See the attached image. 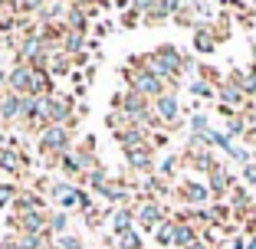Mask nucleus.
Instances as JSON below:
<instances>
[{"label": "nucleus", "mask_w": 256, "mask_h": 249, "mask_svg": "<svg viewBox=\"0 0 256 249\" xmlns=\"http://www.w3.org/2000/svg\"><path fill=\"white\" fill-rule=\"evenodd\" d=\"M7 92L14 95H56L53 92V76L40 66H26V62H14V69L7 72Z\"/></svg>", "instance_id": "f257e3e1"}, {"label": "nucleus", "mask_w": 256, "mask_h": 249, "mask_svg": "<svg viewBox=\"0 0 256 249\" xmlns=\"http://www.w3.org/2000/svg\"><path fill=\"white\" fill-rule=\"evenodd\" d=\"M122 76H125L128 89H132V92H138V95H144L148 102H154V98H161V95L168 92V85L161 82L158 76H151L148 69H142V66H138V59H135V56H132V59H128V66L122 69Z\"/></svg>", "instance_id": "f03ea898"}, {"label": "nucleus", "mask_w": 256, "mask_h": 249, "mask_svg": "<svg viewBox=\"0 0 256 249\" xmlns=\"http://www.w3.org/2000/svg\"><path fill=\"white\" fill-rule=\"evenodd\" d=\"M36 151L50 161H60L66 151H72V128H62V125H50L36 135Z\"/></svg>", "instance_id": "7ed1b4c3"}, {"label": "nucleus", "mask_w": 256, "mask_h": 249, "mask_svg": "<svg viewBox=\"0 0 256 249\" xmlns=\"http://www.w3.org/2000/svg\"><path fill=\"white\" fill-rule=\"evenodd\" d=\"M174 197H178L184 207H190V210H200V207H207L214 200L207 181H194V177H184V181L174 187Z\"/></svg>", "instance_id": "20e7f679"}, {"label": "nucleus", "mask_w": 256, "mask_h": 249, "mask_svg": "<svg viewBox=\"0 0 256 249\" xmlns=\"http://www.w3.org/2000/svg\"><path fill=\"white\" fill-rule=\"evenodd\" d=\"M164 220H168L164 204L148 200V197H138V204H135V227L142 230V233H154Z\"/></svg>", "instance_id": "39448f33"}, {"label": "nucleus", "mask_w": 256, "mask_h": 249, "mask_svg": "<svg viewBox=\"0 0 256 249\" xmlns=\"http://www.w3.org/2000/svg\"><path fill=\"white\" fill-rule=\"evenodd\" d=\"M50 197H53V204L60 207V210H79V207H82V197H86V190L82 187H76L72 181H66V177H62V181H53L50 184Z\"/></svg>", "instance_id": "423d86ee"}, {"label": "nucleus", "mask_w": 256, "mask_h": 249, "mask_svg": "<svg viewBox=\"0 0 256 249\" xmlns=\"http://www.w3.org/2000/svg\"><path fill=\"white\" fill-rule=\"evenodd\" d=\"M151 108H154V115H158L161 128H178V125H181V102H178V92L168 89L161 98L151 102Z\"/></svg>", "instance_id": "0eeeda50"}, {"label": "nucleus", "mask_w": 256, "mask_h": 249, "mask_svg": "<svg viewBox=\"0 0 256 249\" xmlns=\"http://www.w3.org/2000/svg\"><path fill=\"white\" fill-rule=\"evenodd\" d=\"M46 125H62V128H72L76 125V105L69 95H53L50 98V108H46Z\"/></svg>", "instance_id": "6e6552de"}, {"label": "nucleus", "mask_w": 256, "mask_h": 249, "mask_svg": "<svg viewBox=\"0 0 256 249\" xmlns=\"http://www.w3.org/2000/svg\"><path fill=\"white\" fill-rule=\"evenodd\" d=\"M204 181H207V187H210V194H214V200H217V204H224L226 197H230V190L236 187L234 174L226 171V164H220V161L210 167V174H207Z\"/></svg>", "instance_id": "1a4fd4ad"}, {"label": "nucleus", "mask_w": 256, "mask_h": 249, "mask_svg": "<svg viewBox=\"0 0 256 249\" xmlns=\"http://www.w3.org/2000/svg\"><path fill=\"white\" fill-rule=\"evenodd\" d=\"M26 167H30V158L16 151L14 141H0V174H10V177H16V174H23Z\"/></svg>", "instance_id": "9d476101"}, {"label": "nucleus", "mask_w": 256, "mask_h": 249, "mask_svg": "<svg viewBox=\"0 0 256 249\" xmlns=\"http://www.w3.org/2000/svg\"><path fill=\"white\" fill-rule=\"evenodd\" d=\"M217 102H220V105H226L230 112H243V108L250 105L246 92H243V89H240V85H236V82H234L230 76H226L224 82L217 85Z\"/></svg>", "instance_id": "9b49d317"}, {"label": "nucleus", "mask_w": 256, "mask_h": 249, "mask_svg": "<svg viewBox=\"0 0 256 249\" xmlns=\"http://www.w3.org/2000/svg\"><path fill=\"white\" fill-rule=\"evenodd\" d=\"M125 154V164H128V171H135V174H154V148L151 144H144V148H132V151H122Z\"/></svg>", "instance_id": "f8f14e48"}, {"label": "nucleus", "mask_w": 256, "mask_h": 249, "mask_svg": "<svg viewBox=\"0 0 256 249\" xmlns=\"http://www.w3.org/2000/svg\"><path fill=\"white\" fill-rule=\"evenodd\" d=\"M190 46H194V53H197V56H210V53H217V46H220L217 30H214L210 23H197V26H194V36H190Z\"/></svg>", "instance_id": "ddd939ff"}, {"label": "nucleus", "mask_w": 256, "mask_h": 249, "mask_svg": "<svg viewBox=\"0 0 256 249\" xmlns=\"http://www.w3.org/2000/svg\"><path fill=\"white\" fill-rule=\"evenodd\" d=\"M96 194L102 197V200H108L112 207H128L132 200H135V190L128 187V184H122V181H108L106 187H98ZM132 207H135V204H132Z\"/></svg>", "instance_id": "4468645a"}, {"label": "nucleus", "mask_w": 256, "mask_h": 249, "mask_svg": "<svg viewBox=\"0 0 256 249\" xmlns=\"http://www.w3.org/2000/svg\"><path fill=\"white\" fill-rule=\"evenodd\" d=\"M115 141H118L122 151H132V148H144V144H151V131H148V128H138V125H128V128L115 131Z\"/></svg>", "instance_id": "2eb2a0df"}, {"label": "nucleus", "mask_w": 256, "mask_h": 249, "mask_svg": "<svg viewBox=\"0 0 256 249\" xmlns=\"http://www.w3.org/2000/svg\"><path fill=\"white\" fill-rule=\"evenodd\" d=\"M0 121L4 125L23 121V95H14V92L4 89V95H0Z\"/></svg>", "instance_id": "dca6fc26"}, {"label": "nucleus", "mask_w": 256, "mask_h": 249, "mask_svg": "<svg viewBox=\"0 0 256 249\" xmlns=\"http://www.w3.org/2000/svg\"><path fill=\"white\" fill-rule=\"evenodd\" d=\"M132 227H135V207H115V210H108V230H112V236H122Z\"/></svg>", "instance_id": "f3484780"}, {"label": "nucleus", "mask_w": 256, "mask_h": 249, "mask_svg": "<svg viewBox=\"0 0 256 249\" xmlns=\"http://www.w3.org/2000/svg\"><path fill=\"white\" fill-rule=\"evenodd\" d=\"M174 246L178 249H190L197 240H200V230L194 227V223H188V220H181V217H174Z\"/></svg>", "instance_id": "a211bd4d"}, {"label": "nucleus", "mask_w": 256, "mask_h": 249, "mask_svg": "<svg viewBox=\"0 0 256 249\" xmlns=\"http://www.w3.org/2000/svg\"><path fill=\"white\" fill-rule=\"evenodd\" d=\"M69 7H72V3H66V0H50V3H46L36 16L43 20V26H56V23H66Z\"/></svg>", "instance_id": "6ab92c4d"}, {"label": "nucleus", "mask_w": 256, "mask_h": 249, "mask_svg": "<svg viewBox=\"0 0 256 249\" xmlns=\"http://www.w3.org/2000/svg\"><path fill=\"white\" fill-rule=\"evenodd\" d=\"M230 79L246 92V98H256V62L246 69H230Z\"/></svg>", "instance_id": "aec40b11"}, {"label": "nucleus", "mask_w": 256, "mask_h": 249, "mask_svg": "<svg viewBox=\"0 0 256 249\" xmlns=\"http://www.w3.org/2000/svg\"><path fill=\"white\" fill-rule=\"evenodd\" d=\"M72 56H66L62 53V49H53V53H50V59H46V72H50V76H69V72H72Z\"/></svg>", "instance_id": "412c9836"}, {"label": "nucleus", "mask_w": 256, "mask_h": 249, "mask_svg": "<svg viewBox=\"0 0 256 249\" xmlns=\"http://www.w3.org/2000/svg\"><path fill=\"white\" fill-rule=\"evenodd\" d=\"M60 49H62L66 56H79V53H86V33L66 30V33H62V43H60Z\"/></svg>", "instance_id": "4be33fe9"}, {"label": "nucleus", "mask_w": 256, "mask_h": 249, "mask_svg": "<svg viewBox=\"0 0 256 249\" xmlns=\"http://www.w3.org/2000/svg\"><path fill=\"white\" fill-rule=\"evenodd\" d=\"M174 227H178V223H174V217H168L164 223H161L158 230H154V233H151V240L158 243L161 249H168V246H174Z\"/></svg>", "instance_id": "5701e85b"}, {"label": "nucleus", "mask_w": 256, "mask_h": 249, "mask_svg": "<svg viewBox=\"0 0 256 249\" xmlns=\"http://www.w3.org/2000/svg\"><path fill=\"white\" fill-rule=\"evenodd\" d=\"M181 167H184V164H181V158H178V154H168V158L161 161L158 167H154V174H158V177H164V181H174Z\"/></svg>", "instance_id": "b1692460"}, {"label": "nucleus", "mask_w": 256, "mask_h": 249, "mask_svg": "<svg viewBox=\"0 0 256 249\" xmlns=\"http://www.w3.org/2000/svg\"><path fill=\"white\" fill-rule=\"evenodd\" d=\"M142 230H138V227H132V230H125V233H122V236H115V246H118V249H142Z\"/></svg>", "instance_id": "393cba45"}, {"label": "nucleus", "mask_w": 256, "mask_h": 249, "mask_svg": "<svg viewBox=\"0 0 256 249\" xmlns=\"http://www.w3.org/2000/svg\"><path fill=\"white\" fill-rule=\"evenodd\" d=\"M66 230H69V213L66 210H50V233L66 236Z\"/></svg>", "instance_id": "a878e982"}, {"label": "nucleus", "mask_w": 256, "mask_h": 249, "mask_svg": "<svg viewBox=\"0 0 256 249\" xmlns=\"http://www.w3.org/2000/svg\"><path fill=\"white\" fill-rule=\"evenodd\" d=\"M188 89H190V95H197V98H214L217 95V89H214L210 82H204V79H190Z\"/></svg>", "instance_id": "bb28decb"}, {"label": "nucleus", "mask_w": 256, "mask_h": 249, "mask_svg": "<svg viewBox=\"0 0 256 249\" xmlns=\"http://www.w3.org/2000/svg\"><path fill=\"white\" fill-rule=\"evenodd\" d=\"M23 187H16L14 181H7V184H0V210L4 207H14V200H16V194H20Z\"/></svg>", "instance_id": "cd10ccee"}, {"label": "nucleus", "mask_w": 256, "mask_h": 249, "mask_svg": "<svg viewBox=\"0 0 256 249\" xmlns=\"http://www.w3.org/2000/svg\"><path fill=\"white\" fill-rule=\"evenodd\" d=\"M56 249H86V243H82V236L66 233V236H56Z\"/></svg>", "instance_id": "c85d7f7f"}, {"label": "nucleus", "mask_w": 256, "mask_h": 249, "mask_svg": "<svg viewBox=\"0 0 256 249\" xmlns=\"http://www.w3.org/2000/svg\"><path fill=\"white\" fill-rule=\"evenodd\" d=\"M16 3H20V13H40V10L46 7V3H50V0H16Z\"/></svg>", "instance_id": "c756f323"}, {"label": "nucleus", "mask_w": 256, "mask_h": 249, "mask_svg": "<svg viewBox=\"0 0 256 249\" xmlns=\"http://www.w3.org/2000/svg\"><path fill=\"white\" fill-rule=\"evenodd\" d=\"M246 243H250L246 233H236V236H230V240H226V249H246Z\"/></svg>", "instance_id": "7c9ffc66"}, {"label": "nucleus", "mask_w": 256, "mask_h": 249, "mask_svg": "<svg viewBox=\"0 0 256 249\" xmlns=\"http://www.w3.org/2000/svg\"><path fill=\"white\" fill-rule=\"evenodd\" d=\"M138 20H144V16L142 13H138V10L135 7H132V10H125V16H122V23H125V26H135V23Z\"/></svg>", "instance_id": "2f4dec72"}, {"label": "nucleus", "mask_w": 256, "mask_h": 249, "mask_svg": "<svg viewBox=\"0 0 256 249\" xmlns=\"http://www.w3.org/2000/svg\"><path fill=\"white\" fill-rule=\"evenodd\" d=\"M168 144V135L164 131H151V148H154V151H158V148H164Z\"/></svg>", "instance_id": "473e14b6"}, {"label": "nucleus", "mask_w": 256, "mask_h": 249, "mask_svg": "<svg viewBox=\"0 0 256 249\" xmlns=\"http://www.w3.org/2000/svg\"><path fill=\"white\" fill-rule=\"evenodd\" d=\"M0 89H7V79H4V76H0Z\"/></svg>", "instance_id": "72a5a7b5"}, {"label": "nucleus", "mask_w": 256, "mask_h": 249, "mask_svg": "<svg viewBox=\"0 0 256 249\" xmlns=\"http://www.w3.org/2000/svg\"><path fill=\"white\" fill-rule=\"evenodd\" d=\"M0 62H4V56H0Z\"/></svg>", "instance_id": "f704fd0d"}]
</instances>
